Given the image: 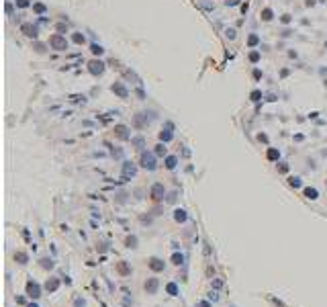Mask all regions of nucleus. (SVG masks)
<instances>
[{
	"label": "nucleus",
	"mask_w": 327,
	"mask_h": 307,
	"mask_svg": "<svg viewBox=\"0 0 327 307\" xmlns=\"http://www.w3.org/2000/svg\"><path fill=\"white\" fill-rule=\"evenodd\" d=\"M305 197H309V199H317V188H305Z\"/></svg>",
	"instance_id": "obj_11"
},
{
	"label": "nucleus",
	"mask_w": 327,
	"mask_h": 307,
	"mask_svg": "<svg viewBox=\"0 0 327 307\" xmlns=\"http://www.w3.org/2000/svg\"><path fill=\"white\" fill-rule=\"evenodd\" d=\"M41 266H43V268H51V266H53V262L45 258V260H41Z\"/></svg>",
	"instance_id": "obj_21"
},
{
	"label": "nucleus",
	"mask_w": 327,
	"mask_h": 307,
	"mask_svg": "<svg viewBox=\"0 0 327 307\" xmlns=\"http://www.w3.org/2000/svg\"><path fill=\"white\" fill-rule=\"evenodd\" d=\"M166 166H168V168H174V166H176V158H174V156H170V158L166 160Z\"/></svg>",
	"instance_id": "obj_16"
},
{
	"label": "nucleus",
	"mask_w": 327,
	"mask_h": 307,
	"mask_svg": "<svg viewBox=\"0 0 327 307\" xmlns=\"http://www.w3.org/2000/svg\"><path fill=\"white\" fill-rule=\"evenodd\" d=\"M182 260H184V258H182V254H174V256H172V262H174V264H182Z\"/></svg>",
	"instance_id": "obj_18"
},
{
	"label": "nucleus",
	"mask_w": 327,
	"mask_h": 307,
	"mask_svg": "<svg viewBox=\"0 0 327 307\" xmlns=\"http://www.w3.org/2000/svg\"><path fill=\"white\" fill-rule=\"evenodd\" d=\"M268 158H270V160H276V158H278V152H276V150H268Z\"/></svg>",
	"instance_id": "obj_20"
},
{
	"label": "nucleus",
	"mask_w": 327,
	"mask_h": 307,
	"mask_svg": "<svg viewBox=\"0 0 327 307\" xmlns=\"http://www.w3.org/2000/svg\"><path fill=\"white\" fill-rule=\"evenodd\" d=\"M21 31H23L27 37H37V27H33V25H23Z\"/></svg>",
	"instance_id": "obj_6"
},
{
	"label": "nucleus",
	"mask_w": 327,
	"mask_h": 307,
	"mask_svg": "<svg viewBox=\"0 0 327 307\" xmlns=\"http://www.w3.org/2000/svg\"><path fill=\"white\" fill-rule=\"evenodd\" d=\"M27 293H29V295H31L33 299H37V297L41 295L39 285H37V283H33V281H29V283H27Z\"/></svg>",
	"instance_id": "obj_3"
},
{
	"label": "nucleus",
	"mask_w": 327,
	"mask_h": 307,
	"mask_svg": "<svg viewBox=\"0 0 327 307\" xmlns=\"http://www.w3.org/2000/svg\"><path fill=\"white\" fill-rule=\"evenodd\" d=\"M164 197V184H154V188H151V199L154 201H160Z\"/></svg>",
	"instance_id": "obj_4"
},
{
	"label": "nucleus",
	"mask_w": 327,
	"mask_h": 307,
	"mask_svg": "<svg viewBox=\"0 0 327 307\" xmlns=\"http://www.w3.org/2000/svg\"><path fill=\"white\" fill-rule=\"evenodd\" d=\"M49 45H51L53 49H66V47H68V41H66L61 35H53V37L49 39Z\"/></svg>",
	"instance_id": "obj_1"
},
{
	"label": "nucleus",
	"mask_w": 327,
	"mask_h": 307,
	"mask_svg": "<svg viewBox=\"0 0 327 307\" xmlns=\"http://www.w3.org/2000/svg\"><path fill=\"white\" fill-rule=\"evenodd\" d=\"M14 260H19L21 264H27V260H29V256L25 254V252H16L14 254Z\"/></svg>",
	"instance_id": "obj_9"
},
{
	"label": "nucleus",
	"mask_w": 327,
	"mask_h": 307,
	"mask_svg": "<svg viewBox=\"0 0 327 307\" xmlns=\"http://www.w3.org/2000/svg\"><path fill=\"white\" fill-rule=\"evenodd\" d=\"M260 96H262V94H260L258 90H253V92H251V100H260Z\"/></svg>",
	"instance_id": "obj_24"
},
{
	"label": "nucleus",
	"mask_w": 327,
	"mask_h": 307,
	"mask_svg": "<svg viewBox=\"0 0 327 307\" xmlns=\"http://www.w3.org/2000/svg\"><path fill=\"white\" fill-rule=\"evenodd\" d=\"M168 293H170V295H176V293H178L176 285H168Z\"/></svg>",
	"instance_id": "obj_22"
},
{
	"label": "nucleus",
	"mask_w": 327,
	"mask_h": 307,
	"mask_svg": "<svg viewBox=\"0 0 327 307\" xmlns=\"http://www.w3.org/2000/svg\"><path fill=\"white\" fill-rule=\"evenodd\" d=\"M74 41H76V43H84V35L76 33V35H74Z\"/></svg>",
	"instance_id": "obj_23"
},
{
	"label": "nucleus",
	"mask_w": 327,
	"mask_h": 307,
	"mask_svg": "<svg viewBox=\"0 0 327 307\" xmlns=\"http://www.w3.org/2000/svg\"><path fill=\"white\" fill-rule=\"evenodd\" d=\"M113 90H115V92H119V94H121L123 98L127 96V90H125V88H123V86H119V84H115V86H113Z\"/></svg>",
	"instance_id": "obj_13"
},
{
	"label": "nucleus",
	"mask_w": 327,
	"mask_h": 307,
	"mask_svg": "<svg viewBox=\"0 0 327 307\" xmlns=\"http://www.w3.org/2000/svg\"><path fill=\"white\" fill-rule=\"evenodd\" d=\"M119 272H121V274H129V272H131V268H129L125 262H119Z\"/></svg>",
	"instance_id": "obj_12"
},
{
	"label": "nucleus",
	"mask_w": 327,
	"mask_h": 307,
	"mask_svg": "<svg viewBox=\"0 0 327 307\" xmlns=\"http://www.w3.org/2000/svg\"><path fill=\"white\" fill-rule=\"evenodd\" d=\"M57 287H59V283H57L55 278H53V281H47V285H45V289H47V291H55Z\"/></svg>",
	"instance_id": "obj_10"
},
{
	"label": "nucleus",
	"mask_w": 327,
	"mask_h": 307,
	"mask_svg": "<svg viewBox=\"0 0 327 307\" xmlns=\"http://www.w3.org/2000/svg\"><path fill=\"white\" fill-rule=\"evenodd\" d=\"M262 19H264V21H270V19H272V10H270V8H264V12H262Z\"/></svg>",
	"instance_id": "obj_15"
},
{
	"label": "nucleus",
	"mask_w": 327,
	"mask_h": 307,
	"mask_svg": "<svg viewBox=\"0 0 327 307\" xmlns=\"http://www.w3.org/2000/svg\"><path fill=\"white\" fill-rule=\"evenodd\" d=\"M27 4H29L27 0H19V6H27Z\"/></svg>",
	"instance_id": "obj_29"
},
{
	"label": "nucleus",
	"mask_w": 327,
	"mask_h": 307,
	"mask_svg": "<svg viewBox=\"0 0 327 307\" xmlns=\"http://www.w3.org/2000/svg\"><path fill=\"white\" fill-rule=\"evenodd\" d=\"M135 244H137V240H135V238H129V240H127V246H129V248H133Z\"/></svg>",
	"instance_id": "obj_26"
},
{
	"label": "nucleus",
	"mask_w": 327,
	"mask_h": 307,
	"mask_svg": "<svg viewBox=\"0 0 327 307\" xmlns=\"http://www.w3.org/2000/svg\"><path fill=\"white\" fill-rule=\"evenodd\" d=\"M149 268L156 270V272H160V270H164V262L158 260V258H151V260H149Z\"/></svg>",
	"instance_id": "obj_8"
},
{
	"label": "nucleus",
	"mask_w": 327,
	"mask_h": 307,
	"mask_svg": "<svg viewBox=\"0 0 327 307\" xmlns=\"http://www.w3.org/2000/svg\"><path fill=\"white\" fill-rule=\"evenodd\" d=\"M174 217H176V221H184V219H186V213H184V211H176V215H174Z\"/></svg>",
	"instance_id": "obj_17"
},
{
	"label": "nucleus",
	"mask_w": 327,
	"mask_h": 307,
	"mask_svg": "<svg viewBox=\"0 0 327 307\" xmlns=\"http://www.w3.org/2000/svg\"><path fill=\"white\" fill-rule=\"evenodd\" d=\"M102 51H104V49H102L100 45H92V53H94V55H100Z\"/></svg>",
	"instance_id": "obj_19"
},
{
	"label": "nucleus",
	"mask_w": 327,
	"mask_h": 307,
	"mask_svg": "<svg viewBox=\"0 0 327 307\" xmlns=\"http://www.w3.org/2000/svg\"><path fill=\"white\" fill-rule=\"evenodd\" d=\"M127 127H123V125H119V127H117V135H119V137H121V139H125V137H127Z\"/></svg>",
	"instance_id": "obj_14"
},
{
	"label": "nucleus",
	"mask_w": 327,
	"mask_h": 307,
	"mask_svg": "<svg viewBox=\"0 0 327 307\" xmlns=\"http://www.w3.org/2000/svg\"><path fill=\"white\" fill-rule=\"evenodd\" d=\"M290 184L292 186H301V178H290Z\"/></svg>",
	"instance_id": "obj_25"
},
{
	"label": "nucleus",
	"mask_w": 327,
	"mask_h": 307,
	"mask_svg": "<svg viewBox=\"0 0 327 307\" xmlns=\"http://www.w3.org/2000/svg\"><path fill=\"white\" fill-rule=\"evenodd\" d=\"M90 72H92V74H102V72H104V64H102V62H96V59L90 62Z\"/></svg>",
	"instance_id": "obj_5"
},
{
	"label": "nucleus",
	"mask_w": 327,
	"mask_h": 307,
	"mask_svg": "<svg viewBox=\"0 0 327 307\" xmlns=\"http://www.w3.org/2000/svg\"><path fill=\"white\" fill-rule=\"evenodd\" d=\"M27 307H39V305H35V303H31V305H27Z\"/></svg>",
	"instance_id": "obj_30"
},
{
	"label": "nucleus",
	"mask_w": 327,
	"mask_h": 307,
	"mask_svg": "<svg viewBox=\"0 0 327 307\" xmlns=\"http://www.w3.org/2000/svg\"><path fill=\"white\" fill-rule=\"evenodd\" d=\"M156 152L162 156V154H166V147H164V145H158V150H156Z\"/></svg>",
	"instance_id": "obj_28"
},
{
	"label": "nucleus",
	"mask_w": 327,
	"mask_h": 307,
	"mask_svg": "<svg viewBox=\"0 0 327 307\" xmlns=\"http://www.w3.org/2000/svg\"><path fill=\"white\" fill-rule=\"evenodd\" d=\"M145 291H147V293H151V295H154V293H156V291H158V278H149V281H147V283H145Z\"/></svg>",
	"instance_id": "obj_7"
},
{
	"label": "nucleus",
	"mask_w": 327,
	"mask_h": 307,
	"mask_svg": "<svg viewBox=\"0 0 327 307\" xmlns=\"http://www.w3.org/2000/svg\"><path fill=\"white\" fill-rule=\"evenodd\" d=\"M258 43V37H256V35H251V37H249V45H256Z\"/></svg>",
	"instance_id": "obj_27"
},
{
	"label": "nucleus",
	"mask_w": 327,
	"mask_h": 307,
	"mask_svg": "<svg viewBox=\"0 0 327 307\" xmlns=\"http://www.w3.org/2000/svg\"><path fill=\"white\" fill-rule=\"evenodd\" d=\"M141 166H143V168L154 170V168H156V160H154V156H151V154H143V156H141Z\"/></svg>",
	"instance_id": "obj_2"
}]
</instances>
